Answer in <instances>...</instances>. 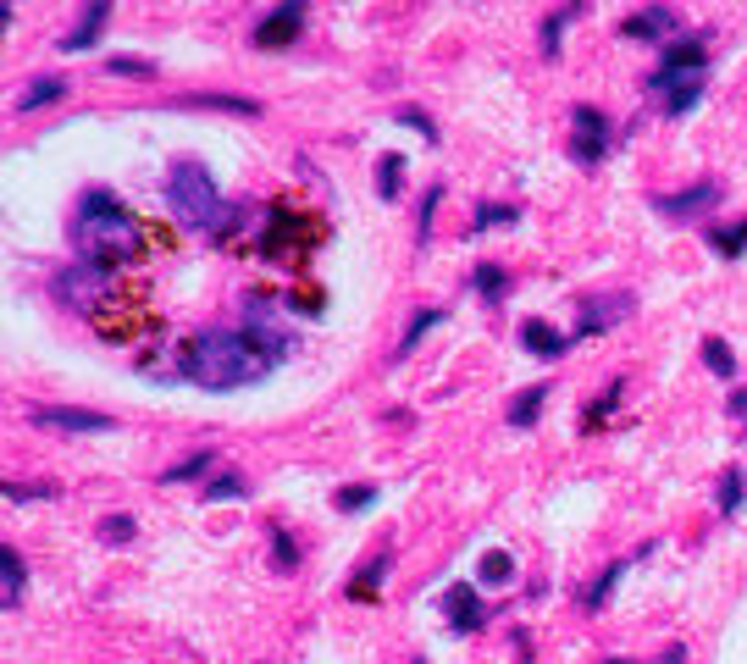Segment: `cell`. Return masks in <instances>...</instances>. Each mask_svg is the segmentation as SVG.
Wrapping results in <instances>:
<instances>
[{"instance_id":"cell-1","label":"cell","mask_w":747,"mask_h":664,"mask_svg":"<svg viewBox=\"0 0 747 664\" xmlns=\"http://www.w3.org/2000/svg\"><path fill=\"white\" fill-rule=\"evenodd\" d=\"M72 244L83 261H100V266H133L155 249V227L133 211H122L106 189H90L78 205V222H72Z\"/></svg>"},{"instance_id":"cell-2","label":"cell","mask_w":747,"mask_h":664,"mask_svg":"<svg viewBox=\"0 0 747 664\" xmlns=\"http://www.w3.org/2000/svg\"><path fill=\"white\" fill-rule=\"evenodd\" d=\"M178 371L200 388H249V382H261L272 371V360L249 344V332H233V327H211V332H194V339L183 344L178 355Z\"/></svg>"},{"instance_id":"cell-3","label":"cell","mask_w":747,"mask_h":664,"mask_svg":"<svg viewBox=\"0 0 747 664\" xmlns=\"http://www.w3.org/2000/svg\"><path fill=\"white\" fill-rule=\"evenodd\" d=\"M327 244V222L316 211H299L288 200H277L256 233V249H261V261H277V266H305L316 249Z\"/></svg>"},{"instance_id":"cell-4","label":"cell","mask_w":747,"mask_h":664,"mask_svg":"<svg viewBox=\"0 0 747 664\" xmlns=\"http://www.w3.org/2000/svg\"><path fill=\"white\" fill-rule=\"evenodd\" d=\"M703 78H709L703 39H698V34H687V39H676L671 50H664L659 72L648 78V90L664 100V111H671V117H681V111H692V106H698V95H703Z\"/></svg>"},{"instance_id":"cell-5","label":"cell","mask_w":747,"mask_h":664,"mask_svg":"<svg viewBox=\"0 0 747 664\" xmlns=\"http://www.w3.org/2000/svg\"><path fill=\"white\" fill-rule=\"evenodd\" d=\"M166 200H173L178 222L183 227H205V233H222V194H216V178L205 173L200 161H178L173 166V183H166Z\"/></svg>"},{"instance_id":"cell-6","label":"cell","mask_w":747,"mask_h":664,"mask_svg":"<svg viewBox=\"0 0 747 664\" xmlns=\"http://www.w3.org/2000/svg\"><path fill=\"white\" fill-rule=\"evenodd\" d=\"M570 128H576L570 155H576L581 166H598V161L609 155V117H604L598 106H576V111H570Z\"/></svg>"},{"instance_id":"cell-7","label":"cell","mask_w":747,"mask_h":664,"mask_svg":"<svg viewBox=\"0 0 747 664\" xmlns=\"http://www.w3.org/2000/svg\"><path fill=\"white\" fill-rule=\"evenodd\" d=\"M28 422H34V427H61V432H106L111 415H100V410H56V404H34Z\"/></svg>"},{"instance_id":"cell-8","label":"cell","mask_w":747,"mask_h":664,"mask_svg":"<svg viewBox=\"0 0 747 664\" xmlns=\"http://www.w3.org/2000/svg\"><path fill=\"white\" fill-rule=\"evenodd\" d=\"M299 28H305V7H277V12H266L256 23V45L261 50H283V45L299 39Z\"/></svg>"},{"instance_id":"cell-9","label":"cell","mask_w":747,"mask_h":664,"mask_svg":"<svg viewBox=\"0 0 747 664\" xmlns=\"http://www.w3.org/2000/svg\"><path fill=\"white\" fill-rule=\"evenodd\" d=\"M443 615H449V626H454L460 637H471V631L487 620V604L476 598V588H449V593H443Z\"/></svg>"},{"instance_id":"cell-10","label":"cell","mask_w":747,"mask_h":664,"mask_svg":"<svg viewBox=\"0 0 747 664\" xmlns=\"http://www.w3.org/2000/svg\"><path fill=\"white\" fill-rule=\"evenodd\" d=\"M631 316V294H598V299H581V321H576V332H604L609 321H626Z\"/></svg>"},{"instance_id":"cell-11","label":"cell","mask_w":747,"mask_h":664,"mask_svg":"<svg viewBox=\"0 0 747 664\" xmlns=\"http://www.w3.org/2000/svg\"><path fill=\"white\" fill-rule=\"evenodd\" d=\"M681 28V17L671 7H653V12H631L626 17V39H671Z\"/></svg>"},{"instance_id":"cell-12","label":"cell","mask_w":747,"mask_h":664,"mask_svg":"<svg viewBox=\"0 0 747 664\" xmlns=\"http://www.w3.org/2000/svg\"><path fill=\"white\" fill-rule=\"evenodd\" d=\"M720 200V183H698V189H681V194H659L653 205L664 211V216H698V211H709Z\"/></svg>"},{"instance_id":"cell-13","label":"cell","mask_w":747,"mask_h":664,"mask_svg":"<svg viewBox=\"0 0 747 664\" xmlns=\"http://www.w3.org/2000/svg\"><path fill=\"white\" fill-rule=\"evenodd\" d=\"M106 17H111V7H106V0H95V7H83V17H78V28L61 39V50H67V56H72V50H90V45L100 39Z\"/></svg>"},{"instance_id":"cell-14","label":"cell","mask_w":747,"mask_h":664,"mask_svg":"<svg viewBox=\"0 0 747 664\" xmlns=\"http://www.w3.org/2000/svg\"><path fill=\"white\" fill-rule=\"evenodd\" d=\"M521 344H526L537 360H559V355H565V332H554L548 321H521Z\"/></svg>"},{"instance_id":"cell-15","label":"cell","mask_w":747,"mask_h":664,"mask_svg":"<svg viewBox=\"0 0 747 664\" xmlns=\"http://www.w3.org/2000/svg\"><path fill=\"white\" fill-rule=\"evenodd\" d=\"M388 565H393L388 554H371V565L349 581V598H355V604H377V581L388 576Z\"/></svg>"},{"instance_id":"cell-16","label":"cell","mask_w":747,"mask_h":664,"mask_svg":"<svg viewBox=\"0 0 747 664\" xmlns=\"http://www.w3.org/2000/svg\"><path fill=\"white\" fill-rule=\"evenodd\" d=\"M709 244L720 249L725 261H736L742 249H747V216H742V222H725V227H709Z\"/></svg>"},{"instance_id":"cell-17","label":"cell","mask_w":747,"mask_h":664,"mask_svg":"<svg viewBox=\"0 0 747 664\" xmlns=\"http://www.w3.org/2000/svg\"><path fill=\"white\" fill-rule=\"evenodd\" d=\"M438 321H443V310H415V316H410V332H404V339H399V349H393V360H404V355H410L415 344H422V339H427V332H432Z\"/></svg>"},{"instance_id":"cell-18","label":"cell","mask_w":747,"mask_h":664,"mask_svg":"<svg viewBox=\"0 0 747 664\" xmlns=\"http://www.w3.org/2000/svg\"><path fill=\"white\" fill-rule=\"evenodd\" d=\"M0 576H7V609L23 604V581L28 576H23V554L17 548H0Z\"/></svg>"},{"instance_id":"cell-19","label":"cell","mask_w":747,"mask_h":664,"mask_svg":"<svg viewBox=\"0 0 747 664\" xmlns=\"http://www.w3.org/2000/svg\"><path fill=\"white\" fill-rule=\"evenodd\" d=\"M178 106H183V111H189V106H211V111H233V117H256V111H261L256 100H233V95H183Z\"/></svg>"},{"instance_id":"cell-20","label":"cell","mask_w":747,"mask_h":664,"mask_svg":"<svg viewBox=\"0 0 747 664\" xmlns=\"http://www.w3.org/2000/svg\"><path fill=\"white\" fill-rule=\"evenodd\" d=\"M399 189H404V155H382V166H377V194L382 200H399Z\"/></svg>"},{"instance_id":"cell-21","label":"cell","mask_w":747,"mask_h":664,"mask_svg":"<svg viewBox=\"0 0 747 664\" xmlns=\"http://www.w3.org/2000/svg\"><path fill=\"white\" fill-rule=\"evenodd\" d=\"M543 399L548 388H526L515 404H510V427H537V415H543Z\"/></svg>"},{"instance_id":"cell-22","label":"cell","mask_w":747,"mask_h":664,"mask_svg":"<svg viewBox=\"0 0 747 664\" xmlns=\"http://www.w3.org/2000/svg\"><path fill=\"white\" fill-rule=\"evenodd\" d=\"M471 288H482V299L498 305V299H505V288H510V277H505V266H476V272H471Z\"/></svg>"},{"instance_id":"cell-23","label":"cell","mask_w":747,"mask_h":664,"mask_svg":"<svg viewBox=\"0 0 747 664\" xmlns=\"http://www.w3.org/2000/svg\"><path fill=\"white\" fill-rule=\"evenodd\" d=\"M476 576H482V588H505V581L515 576V559H510V554H487Z\"/></svg>"},{"instance_id":"cell-24","label":"cell","mask_w":747,"mask_h":664,"mask_svg":"<svg viewBox=\"0 0 747 664\" xmlns=\"http://www.w3.org/2000/svg\"><path fill=\"white\" fill-rule=\"evenodd\" d=\"M742 493H747V482H742V471L731 465V471L720 476V515H736V510H742Z\"/></svg>"},{"instance_id":"cell-25","label":"cell","mask_w":747,"mask_h":664,"mask_svg":"<svg viewBox=\"0 0 747 664\" xmlns=\"http://www.w3.org/2000/svg\"><path fill=\"white\" fill-rule=\"evenodd\" d=\"M615 399H620V382H609V388H604L588 410H581V422H588V432H598V427H604V415L615 410Z\"/></svg>"},{"instance_id":"cell-26","label":"cell","mask_w":747,"mask_h":664,"mask_svg":"<svg viewBox=\"0 0 747 664\" xmlns=\"http://www.w3.org/2000/svg\"><path fill=\"white\" fill-rule=\"evenodd\" d=\"M67 95V83L61 78H45V83H34V90L17 100V111H34V106H50V100H61Z\"/></svg>"},{"instance_id":"cell-27","label":"cell","mask_w":747,"mask_h":664,"mask_svg":"<svg viewBox=\"0 0 747 664\" xmlns=\"http://www.w3.org/2000/svg\"><path fill=\"white\" fill-rule=\"evenodd\" d=\"M211 465H216L211 454H194V460H183V465H173V471H166L161 482H194V476H205Z\"/></svg>"},{"instance_id":"cell-28","label":"cell","mask_w":747,"mask_h":664,"mask_svg":"<svg viewBox=\"0 0 747 664\" xmlns=\"http://www.w3.org/2000/svg\"><path fill=\"white\" fill-rule=\"evenodd\" d=\"M576 17V7L570 12H548V23H543V56H554L559 50V34H565V23Z\"/></svg>"},{"instance_id":"cell-29","label":"cell","mask_w":747,"mask_h":664,"mask_svg":"<svg viewBox=\"0 0 747 664\" xmlns=\"http://www.w3.org/2000/svg\"><path fill=\"white\" fill-rule=\"evenodd\" d=\"M106 72H111V78H150L155 67H150V61H139V56H111V61H106Z\"/></svg>"},{"instance_id":"cell-30","label":"cell","mask_w":747,"mask_h":664,"mask_svg":"<svg viewBox=\"0 0 747 664\" xmlns=\"http://www.w3.org/2000/svg\"><path fill=\"white\" fill-rule=\"evenodd\" d=\"M703 360H709V371H714V377H736V366H731V349H725L720 339H709V344H703Z\"/></svg>"},{"instance_id":"cell-31","label":"cell","mask_w":747,"mask_h":664,"mask_svg":"<svg viewBox=\"0 0 747 664\" xmlns=\"http://www.w3.org/2000/svg\"><path fill=\"white\" fill-rule=\"evenodd\" d=\"M244 493H249V482H244V476H233V471H227V476H216V482H205V498H244Z\"/></svg>"},{"instance_id":"cell-32","label":"cell","mask_w":747,"mask_h":664,"mask_svg":"<svg viewBox=\"0 0 747 664\" xmlns=\"http://www.w3.org/2000/svg\"><path fill=\"white\" fill-rule=\"evenodd\" d=\"M515 216H521L515 205H482L471 227H476V233H482V227H505V222H515Z\"/></svg>"},{"instance_id":"cell-33","label":"cell","mask_w":747,"mask_h":664,"mask_svg":"<svg viewBox=\"0 0 747 664\" xmlns=\"http://www.w3.org/2000/svg\"><path fill=\"white\" fill-rule=\"evenodd\" d=\"M7 498H12V505H28V498H56V487L50 482H7Z\"/></svg>"},{"instance_id":"cell-34","label":"cell","mask_w":747,"mask_h":664,"mask_svg":"<svg viewBox=\"0 0 747 664\" xmlns=\"http://www.w3.org/2000/svg\"><path fill=\"white\" fill-rule=\"evenodd\" d=\"M272 554H277V570H294V565H299V554H294V543H288L283 526H272Z\"/></svg>"},{"instance_id":"cell-35","label":"cell","mask_w":747,"mask_h":664,"mask_svg":"<svg viewBox=\"0 0 747 664\" xmlns=\"http://www.w3.org/2000/svg\"><path fill=\"white\" fill-rule=\"evenodd\" d=\"M371 498H377V487H366V482H360V487H344V493H339V510H366Z\"/></svg>"},{"instance_id":"cell-36","label":"cell","mask_w":747,"mask_h":664,"mask_svg":"<svg viewBox=\"0 0 747 664\" xmlns=\"http://www.w3.org/2000/svg\"><path fill=\"white\" fill-rule=\"evenodd\" d=\"M438 200H443V183H432L427 200H422V238H432V211H438Z\"/></svg>"},{"instance_id":"cell-37","label":"cell","mask_w":747,"mask_h":664,"mask_svg":"<svg viewBox=\"0 0 747 664\" xmlns=\"http://www.w3.org/2000/svg\"><path fill=\"white\" fill-rule=\"evenodd\" d=\"M100 537H106V543H128V537H133V521H128V515H122V521L111 515V521H100Z\"/></svg>"},{"instance_id":"cell-38","label":"cell","mask_w":747,"mask_h":664,"mask_svg":"<svg viewBox=\"0 0 747 664\" xmlns=\"http://www.w3.org/2000/svg\"><path fill=\"white\" fill-rule=\"evenodd\" d=\"M399 122H404V128H415L422 139H432V144H438V128H432V117H422V111H399Z\"/></svg>"},{"instance_id":"cell-39","label":"cell","mask_w":747,"mask_h":664,"mask_svg":"<svg viewBox=\"0 0 747 664\" xmlns=\"http://www.w3.org/2000/svg\"><path fill=\"white\" fill-rule=\"evenodd\" d=\"M731 415H736V422L747 427V393H731Z\"/></svg>"},{"instance_id":"cell-40","label":"cell","mask_w":747,"mask_h":664,"mask_svg":"<svg viewBox=\"0 0 747 664\" xmlns=\"http://www.w3.org/2000/svg\"><path fill=\"white\" fill-rule=\"evenodd\" d=\"M681 659H687V653H681V648H671V653H664L659 664H681Z\"/></svg>"},{"instance_id":"cell-41","label":"cell","mask_w":747,"mask_h":664,"mask_svg":"<svg viewBox=\"0 0 747 664\" xmlns=\"http://www.w3.org/2000/svg\"><path fill=\"white\" fill-rule=\"evenodd\" d=\"M609 664H631V659H609Z\"/></svg>"},{"instance_id":"cell-42","label":"cell","mask_w":747,"mask_h":664,"mask_svg":"<svg viewBox=\"0 0 747 664\" xmlns=\"http://www.w3.org/2000/svg\"><path fill=\"white\" fill-rule=\"evenodd\" d=\"M410 664H427V659H410Z\"/></svg>"}]
</instances>
